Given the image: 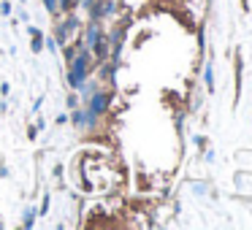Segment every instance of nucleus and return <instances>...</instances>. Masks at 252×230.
<instances>
[{
  "mask_svg": "<svg viewBox=\"0 0 252 230\" xmlns=\"http://www.w3.org/2000/svg\"><path fill=\"white\" fill-rule=\"evenodd\" d=\"M87 73H90V55H87V52H82V55L71 62V71H68V84H71L73 89H79L84 84V79H87Z\"/></svg>",
  "mask_w": 252,
  "mask_h": 230,
  "instance_id": "f257e3e1",
  "label": "nucleus"
},
{
  "mask_svg": "<svg viewBox=\"0 0 252 230\" xmlns=\"http://www.w3.org/2000/svg\"><path fill=\"white\" fill-rule=\"evenodd\" d=\"M106 103H109V98H106V95H100V92H95L93 100H90V111H95V114H103V111H106Z\"/></svg>",
  "mask_w": 252,
  "mask_h": 230,
  "instance_id": "f03ea898",
  "label": "nucleus"
},
{
  "mask_svg": "<svg viewBox=\"0 0 252 230\" xmlns=\"http://www.w3.org/2000/svg\"><path fill=\"white\" fill-rule=\"evenodd\" d=\"M100 41V28H98V22H93L90 25V33H87V46H95Z\"/></svg>",
  "mask_w": 252,
  "mask_h": 230,
  "instance_id": "7ed1b4c3",
  "label": "nucleus"
},
{
  "mask_svg": "<svg viewBox=\"0 0 252 230\" xmlns=\"http://www.w3.org/2000/svg\"><path fill=\"white\" fill-rule=\"evenodd\" d=\"M203 79H206V89H214V73H212V65H206V71H203Z\"/></svg>",
  "mask_w": 252,
  "mask_h": 230,
  "instance_id": "20e7f679",
  "label": "nucleus"
},
{
  "mask_svg": "<svg viewBox=\"0 0 252 230\" xmlns=\"http://www.w3.org/2000/svg\"><path fill=\"white\" fill-rule=\"evenodd\" d=\"M33 222H35V211L28 208V211H25V228H33Z\"/></svg>",
  "mask_w": 252,
  "mask_h": 230,
  "instance_id": "39448f33",
  "label": "nucleus"
},
{
  "mask_svg": "<svg viewBox=\"0 0 252 230\" xmlns=\"http://www.w3.org/2000/svg\"><path fill=\"white\" fill-rule=\"evenodd\" d=\"M60 8H65V11H71V8H73V0H60Z\"/></svg>",
  "mask_w": 252,
  "mask_h": 230,
  "instance_id": "423d86ee",
  "label": "nucleus"
},
{
  "mask_svg": "<svg viewBox=\"0 0 252 230\" xmlns=\"http://www.w3.org/2000/svg\"><path fill=\"white\" fill-rule=\"evenodd\" d=\"M44 6L49 8V11H55V8H57V0H44Z\"/></svg>",
  "mask_w": 252,
  "mask_h": 230,
  "instance_id": "0eeeda50",
  "label": "nucleus"
},
{
  "mask_svg": "<svg viewBox=\"0 0 252 230\" xmlns=\"http://www.w3.org/2000/svg\"><path fill=\"white\" fill-rule=\"evenodd\" d=\"M0 14H11V3H3V6H0Z\"/></svg>",
  "mask_w": 252,
  "mask_h": 230,
  "instance_id": "6e6552de",
  "label": "nucleus"
},
{
  "mask_svg": "<svg viewBox=\"0 0 252 230\" xmlns=\"http://www.w3.org/2000/svg\"><path fill=\"white\" fill-rule=\"evenodd\" d=\"M68 109H71V111L76 109V98H73V95H68Z\"/></svg>",
  "mask_w": 252,
  "mask_h": 230,
  "instance_id": "1a4fd4ad",
  "label": "nucleus"
},
{
  "mask_svg": "<svg viewBox=\"0 0 252 230\" xmlns=\"http://www.w3.org/2000/svg\"><path fill=\"white\" fill-rule=\"evenodd\" d=\"M46 211H49V195L44 198V206H41V214H46Z\"/></svg>",
  "mask_w": 252,
  "mask_h": 230,
  "instance_id": "9d476101",
  "label": "nucleus"
},
{
  "mask_svg": "<svg viewBox=\"0 0 252 230\" xmlns=\"http://www.w3.org/2000/svg\"><path fill=\"white\" fill-rule=\"evenodd\" d=\"M241 6H244V8H247V0H241Z\"/></svg>",
  "mask_w": 252,
  "mask_h": 230,
  "instance_id": "9b49d317",
  "label": "nucleus"
}]
</instances>
